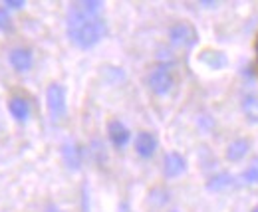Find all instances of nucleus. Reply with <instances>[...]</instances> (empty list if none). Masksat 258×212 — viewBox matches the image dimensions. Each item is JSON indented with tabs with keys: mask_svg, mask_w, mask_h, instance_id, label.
I'll list each match as a JSON object with an SVG mask.
<instances>
[{
	"mask_svg": "<svg viewBox=\"0 0 258 212\" xmlns=\"http://www.w3.org/2000/svg\"><path fill=\"white\" fill-rule=\"evenodd\" d=\"M240 179H242V182H246V184H258V159H254V161L242 171Z\"/></svg>",
	"mask_w": 258,
	"mask_h": 212,
	"instance_id": "obj_15",
	"label": "nucleus"
},
{
	"mask_svg": "<svg viewBox=\"0 0 258 212\" xmlns=\"http://www.w3.org/2000/svg\"><path fill=\"white\" fill-rule=\"evenodd\" d=\"M62 159H64L66 165H68V169L78 171V169L82 167L84 153H82L78 143H66L64 147H62Z\"/></svg>",
	"mask_w": 258,
	"mask_h": 212,
	"instance_id": "obj_10",
	"label": "nucleus"
},
{
	"mask_svg": "<svg viewBox=\"0 0 258 212\" xmlns=\"http://www.w3.org/2000/svg\"><path fill=\"white\" fill-rule=\"evenodd\" d=\"M147 84H149V90L155 95H167L175 86V78H173L171 67L167 63H161L155 69H151V74L147 78Z\"/></svg>",
	"mask_w": 258,
	"mask_h": 212,
	"instance_id": "obj_3",
	"label": "nucleus"
},
{
	"mask_svg": "<svg viewBox=\"0 0 258 212\" xmlns=\"http://www.w3.org/2000/svg\"><path fill=\"white\" fill-rule=\"evenodd\" d=\"M8 111L14 117V121L24 123L30 117V103L24 97H10L8 99Z\"/></svg>",
	"mask_w": 258,
	"mask_h": 212,
	"instance_id": "obj_9",
	"label": "nucleus"
},
{
	"mask_svg": "<svg viewBox=\"0 0 258 212\" xmlns=\"http://www.w3.org/2000/svg\"><path fill=\"white\" fill-rule=\"evenodd\" d=\"M252 212H258V206H256V208H254V210H252Z\"/></svg>",
	"mask_w": 258,
	"mask_h": 212,
	"instance_id": "obj_21",
	"label": "nucleus"
},
{
	"mask_svg": "<svg viewBox=\"0 0 258 212\" xmlns=\"http://www.w3.org/2000/svg\"><path fill=\"white\" fill-rule=\"evenodd\" d=\"M101 12H103L101 0H80L70 4L66 32L74 46L82 50H90L105 38L107 22L101 18Z\"/></svg>",
	"mask_w": 258,
	"mask_h": 212,
	"instance_id": "obj_1",
	"label": "nucleus"
},
{
	"mask_svg": "<svg viewBox=\"0 0 258 212\" xmlns=\"http://www.w3.org/2000/svg\"><path fill=\"white\" fill-rule=\"evenodd\" d=\"M8 61L12 65L14 72L18 74H24V72H30L34 63V56L28 48H12L10 54H8Z\"/></svg>",
	"mask_w": 258,
	"mask_h": 212,
	"instance_id": "obj_6",
	"label": "nucleus"
},
{
	"mask_svg": "<svg viewBox=\"0 0 258 212\" xmlns=\"http://www.w3.org/2000/svg\"><path fill=\"white\" fill-rule=\"evenodd\" d=\"M248 149H250V141L248 139H234L226 147V159L230 163H238L248 155Z\"/></svg>",
	"mask_w": 258,
	"mask_h": 212,
	"instance_id": "obj_11",
	"label": "nucleus"
},
{
	"mask_svg": "<svg viewBox=\"0 0 258 212\" xmlns=\"http://www.w3.org/2000/svg\"><path fill=\"white\" fill-rule=\"evenodd\" d=\"M242 111L250 123H258V97L256 95H246L242 99Z\"/></svg>",
	"mask_w": 258,
	"mask_h": 212,
	"instance_id": "obj_13",
	"label": "nucleus"
},
{
	"mask_svg": "<svg viewBox=\"0 0 258 212\" xmlns=\"http://www.w3.org/2000/svg\"><path fill=\"white\" fill-rule=\"evenodd\" d=\"M169 40H171V44H175L179 48H193L199 42V34H197L193 24L177 22L169 28Z\"/></svg>",
	"mask_w": 258,
	"mask_h": 212,
	"instance_id": "obj_4",
	"label": "nucleus"
},
{
	"mask_svg": "<svg viewBox=\"0 0 258 212\" xmlns=\"http://www.w3.org/2000/svg\"><path fill=\"white\" fill-rule=\"evenodd\" d=\"M46 212H62V210H60L58 206H48V208H46Z\"/></svg>",
	"mask_w": 258,
	"mask_h": 212,
	"instance_id": "obj_19",
	"label": "nucleus"
},
{
	"mask_svg": "<svg viewBox=\"0 0 258 212\" xmlns=\"http://www.w3.org/2000/svg\"><path fill=\"white\" fill-rule=\"evenodd\" d=\"M0 30H2V32L12 30V18H10V10H6L4 6H0Z\"/></svg>",
	"mask_w": 258,
	"mask_h": 212,
	"instance_id": "obj_16",
	"label": "nucleus"
},
{
	"mask_svg": "<svg viewBox=\"0 0 258 212\" xmlns=\"http://www.w3.org/2000/svg\"><path fill=\"white\" fill-rule=\"evenodd\" d=\"M199 60L203 61L207 67H211V69H223L226 63H228L225 54L223 52H217V50H205Z\"/></svg>",
	"mask_w": 258,
	"mask_h": 212,
	"instance_id": "obj_12",
	"label": "nucleus"
},
{
	"mask_svg": "<svg viewBox=\"0 0 258 212\" xmlns=\"http://www.w3.org/2000/svg\"><path fill=\"white\" fill-rule=\"evenodd\" d=\"M187 171V159L177 151H171L163 159V173L167 179H177Z\"/></svg>",
	"mask_w": 258,
	"mask_h": 212,
	"instance_id": "obj_5",
	"label": "nucleus"
},
{
	"mask_svg": "<svg viewBox=\"0 0 258 212\" xmlns=\"http://www.w3.org/2000/svg\"><path fill=\"white\" fill-rule=\"evenodd\" d=\"M133 145H135V153L141 159H151L157 151V137L149 131H139Z\"/></svg>",
	"mask_w": 258,
	"mask_h": 212,
	"instance_id": "obj_8",
	"label": "nucleus"
},
{
	"mask_svg": "<svg viewBox=\"0 0 258 212\" xmlns=\"http://www.w3.org/2000/svg\"><path fill=\"white\" fill-rule=\"evenodd\" d=\"M201 6H207V8H213V6H217V2H201Z\"/></svg>",
	"mask_w": 258,
	"mask_h": 212,
	"instance_id": "obj_18",
	"label": "nucleus"
},
{
	"mask_svg": "<svg viewBox=\"0 0 258 212\" xmlns=\"http://www.w3.org/2000/svg\"><path fill=\"white\" fill-rule=\"evenodd\" d=\"M254 52H256V60H258V36H256V44H254Z\"/></svg>",
	"mask_w": 258,
	"mask_h": 212,
	"instance_id": "obj_20",
	"label": "nucleus"
},
{
	"mask_svg": "<svg viewBox=\"0 0 258 212\" xmlns=\"http://www.w3.org/2000/svg\"><path fill=\"white\" fill-rule=\"evenodd\" d=\"M2 6H4L6 10H20V8L26 6V2H24V0H4Z\"/></svg>",
	"mask_w": 258,
	"mask_h": 212,
	"instance_id": "obj_17",
	"label": "nucleus"
},
{
	"mask_svg": "<svg viewBox=\"0 0 258 212\" xmlns=\"http://www.w3.org/2000/svg\"><path fill=\"white\" fill-rule=\"evenodd\" d=\"M46 107L52 117V121H62L68 113V101L66 90L62 84H50L46 90Z\"/></svg>",
	"mask_w": 258,
	"mask_h": 212,
	"instance_id": "obj_2",
	"label": "nucleus"
},
{
	"mask_svg": "<svg viewBox=\"0 0 258 212\" xmlns=\"http://www.w3.org/2000/svg\"><path fill=\"white\" fill-rule=\"evenodd\" d=\"M107 137L115 149H123L131 139V133H129L127 125H123L119 119H111L107 123Z\"/></svg>",
	"mask_w": 258,
	"mask_h": 212,
	"instance_id": "obj_7",
	"label": "nucleus"
},
{
	"mask_svg": "<svg viewBox=\"0 0 258 212\" xmlns=\"http://www.w3.org/2000/svg\"><path fill=\"white\" fill-rule=\"evenodd\" d=\"M230 184H232V177H230V175H226V173L217 175V177H213L211 181L207 182L209 190H223V188L230 186Z\"/></svg>",
	"mask_w": 258,
	"mask_h": 212,
	"instance_id": "obj_14",
	"label": "nucleus"
}]
</instances>
